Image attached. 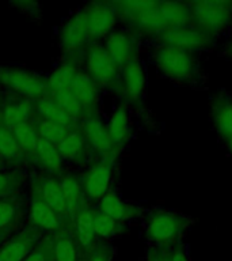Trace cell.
Listing matches in <instances>:
<instances>
[{
    "label": "cell",
    "mask_w": 232,
    "mask_h": 261,
    "mask_svg": "<svg viewBox=\"0 0 232 261\" xmlns=\"http://www.w3.org/2000/svg\"><path fill=\"white\" fill-rule=\"evenodd\" d=\"M34 116V101L19 98L14 101H7L0 105V120L2 125L14 129L15 126L32 121Z\"/></svg>",
    "instance_id": "22"
},
{
    "label": "cell",
    "mask_w": 232,
    "mask_h": 261,
    "mask_svg": "<svg viewBox=\"0 0 232 261\" xmlns=\"http://www.w3.org/2000/svg\"><path fill=\"white\" fill-rule=\"evenodd\" d=\"M151 60L162 77L177 86L194 90L208 89V75L201 67L199 55L166 44H152Z\"/></svg>",
    "instance_id": "1"
},
{
    "label": "cell",
    "mask_w": 232,
    "mask_h": 261,
    "mask_svg": "<svg viewBox=\"0 0 232 261\" xmlns=\"http://www.w3.org/2000/svg\"><path fill=\"white\" fill-rule=\"evenodd\" d=\"M91 45L89 33L85 29L84 16L81 10L76 11L69 19H67L60 30V48L72 60L73 55L80 53L83 49Z\"/></svg>",
    "instance_id": "14"
},
{
    "label": "cell",
    "mask_w": 232,
    "mask_h": 261,
    "mask_svg": "<svg viewBox=\"0 0 232 261\" xmlns=\"http://www.w3.org/2000/svg\"><path fill=\"white\" fill-rule=\"evenodd\" d=\"M42 236L44 232L34 227H27L19 231L0 246V261H24L42 240Z\"/></svg>",
    "instance_id": "15"
},
{
    "label": "cell",
    "mask_w": 232,
    "mask_h": 261,
    "mask_svg": "<svg viewBox=\"0 0 232 261\" xmlns=\"http://www.w3.org/2000/svg\"><path fill=\"white\" fill-rule=\"evenodd\" d=\"M37 120V118H36ZM69 128H65L63 125L54 124L50 121H44V120H37V132L41 139H45L53 144H59L68 132Z\"/></svg>",
    "instance_id": "36"
},
{
    "label": "cell",
    "mask_w": 232,
    "mask_h": 261,
    "mask_svg": "<svg viewBox=\"0 0 232 261\" xmlns=\"http://www.w3.org/2000/svg\"><path fill=\"white\" fill-rule=\"evenodd\" d=\"M59 103L61 109L64 110L65 113L68 114L69 117H72L75 121L81 122L84 118L90 117V114L87 113V110L83 108L80 102L77 101V98L71 93V90H61V91H56V93L48 94Z\"/></svg>",
    "instance_id": "31"
},
{
    "label": "cell",
    "mask_w": 232,
    "mask_h": 261,
    "mask_svg": "<svg viewBox=\"0 0 232 261\" xmlns=\"http://www.w3.org/2000/svg\"><path fill=\"white\" fill-rule=\"evenodd\" d=\"M60 179L63 196H64L65 208L71 222H75L76 216L80 214L85 207V195L81 185V178L73 174H64L59 177Z\"/></svg>",
    "instance_id": "21"
},
{
    "label": "cell",
    "mask_w": 232,
    "mask_h": 261,
    "mask_svg": "<svg viewBox=\"0 0 232 261\" xmlns=\"http://www.w3.org/2000/svg\"><path fill=\"white\" fill-rule=\"evenodd\" d=\"M33 187L36 188L37 192L42 197V200L52 208L53 211L59 214L63 219L68 220L69 223H72L68 218V214H67L64 196H63V189H61L59 177H54V175L50 174L40 175L36 179V182L33 184Z\"/></svg>",
    "instance_id": "20"
},
{
    "label": "cell",
    "mask_w": 232,
    "mask_h": 261,
    "mask_svg": "<svg viewBox=\"0 0 232 261\" xmlns=\"http://www.w3.org/2000/svg\"><path fill=\"white\" fill-rule=\"evenodd\" d=\"M228 37H232V32H231V34H229V36H228Z\"/></svg>",
    "instance_id": "44"
},
{
    "label": "cell",
    "mask_w": 232,
    "mask_h": 261,
    "mask_svg": "<svg viewBox=\"0 0 232 261\" xmlns=\"http://www.w3.org/2000/svg\"><path fill=\"white\" fill-rule=\"evenodd\" d=\"M0 126H2V120H0Z\"/></svg>",
    "instance_id": "45"
},
{
    "label": "cell",
    "mask_w": 232,
    "mask_h": 261,
    "mask_svg": "<svg viewBox=\"0 0 232 261\" xmlns=\"http://www.w3.org/2000/svg\"><path fill=\"white\" fill-rule=\"evenodd\" d=\"M167 261H190L187 246L185 244H178L167 250Z\"/></svg>",
    "instance_id": "39"
},
{
    "label": "cell",
    "mask_w": 232,
    "mask_h": 261,
    "mask_svg": "<svg viewBox=\"0 0 232 261\" xmlns=\"http://www.w3.org/2000/svg\"><path fill=\"white\" fill-rule=\"evenodd\" d=\"M220 56L225 57V59L232 61V37H228L225 44L221 46V49H220Z\"/></svg>",
    "instance_id": "41"
},
{
    "label": "cell",
    "mask_w": 232,
    "mask_h": 261,
    "mask_svg": "<svg viewBox=\"0 0 232 261\" xmlns=\"http://www.w3.org/2000/svg\"><path fill=\"white\" fill-rule=\"evenodd\" d=\"M191 26L220 40L232 32V0L190 2Z\"/></svg>",
    "instance_id": "4"
},
{
    "label": "cell",
    "mask_w": 232,
    "mask_h": 261,
    "mask_svg": "<svg viewBox=\"0 0 232 261\" xmlns=\"http://www.w3.org/2000/svg\"><path fill=\"white\" fill-rule=\"evenodd\" d=\"M114 256V249L107 242L99 241L94 245L91 250L85 254L84 261H111Z\"/></svg>",
    "instance_id": "38"
},
{
    "label": "cell",
    "mask_w": 232,
    "mask_h": 261,
    "mask_svg": "<svg viewBox=\"0 0 232 261\" xmlns=\"http://www.w3.org/2000/svg\"><path fill=\"white\" fill-rule=\"evenodd\" d=\"M24 261H54L53 256V234L45 236L33 249Z\"/></svg>",
    "instance_id": "37"
},
{
    "label": "cell",
    "mask_w": 232,
    "mask_h": 261,
    "mask_svg": "<svg viewBox=\"0 0 232 261\" xmlns=\"http://www.w3.org/2000/svg\"><path fill=\"white\" fill-rule=\"evenodd\" d=\"M118 155H107L94 162L81 175V185L85 199L99 201L109 192V185L113 174V167Z\"/></svg>",
    "instance_id": "10"
},
{
    "label": "cell",
    "mask_w": 232,
    "mask_h": 261,
    "mask_svg": "<svg viewBox=\"0 0 232 261\" xmlns=\"http://www.w3.org/2000/svg\"><path fill=\"white\" fill-rule=\"evenodd\" d=\"M142 41L130 33L126 29L122 30H113L105 38L103 48L109 53L114 64L122 69L128 63L138 59L140 46Z\"/></svg>",
    "instance_id": "11"
},
{
    "label": "cell",
    "mask_w": 232,
    "mask_h": 261,
    "mask_svg": "<svg viewBox=\"0 0 232 261\" xmlns=\"http://www.w3.org/2000/svg\"><path fill=\"white\" fill-rule=\"evenodd\" d=\"M0 165H2V159H0Z\"/></svg>",
    "instance_id": "46"
},
{
    "label": "cell",
    "mask_w": 232,
    "mask_h": 261,
    "mask_svg": "<svg viewBox=\"0 0 232 261\" xmlns=\"http://www.w3.org/2000/svg\"><path fill=\"white\" fill-rule=\"evenodd\" d=\"M0 86L19 98L36 101L48 95V82L38 73L16 67H0Z\"/></svg>",
    "instance_id": "6"
},
{
    "label": "cell",
    "mask_w": 232,
    "mask_h": 261,
    "mask_svg": "<svg viewBox=\"0 0 232 261\" xmlns=\"http://www.w3.org/2000/svg\"><path fill=\"white\" fill-rule=\"evenodd\" d=\"M209 117L220 142L232 140V93L220 90L209 101Z\"/></svg>",
    "instance_id": "12"
},
{
    "label": "cell",
    "mask_w": 232,
    "mask_h": 261,
    "mask_svg": "<svg viewBox=\"0 0 232 261\" xmlns=\"http://www.w3.org/2000/svg\"><path fill=\"white\" fill-rule=\"evenodd\" d=\"M94 210L95 208L85 207L73 222V237L84 256L97 244V236L94 230Z\"/></svg>",
    "instance_id": "25"
},
{
    "label": "cell",
    "mask_w": 232,
    "mask_h": 261,
    "mask_svg": "<svg viewBox=\"0 0 232 261\" xmlns=\"http://www.w3.org/2000/svg\"><path fill=\"white\" fill-rule=\"evenodd\" d=\"M54 261H80L77 245L71 228H63L53 234Z\"/></svg>",
    "instance_id": "28"
},
{
    "label": "cell",
    "mask_w": 232,
    "mask_h": 261,
    "mask_svg": "<svg viewBox=\"0 0 232 261\" xmlns=\"http://www.w3.org/2000/svg\"><path fill=\"white\" fill-rule=\"evenodd\" d=\"M36 163L48 174L57 177L63 173V158L56 144L38 138L36 150Z\"/></svg>",
    "instance_id": "27"
},
{
    "label": "cell",
    "mask_w": 232,
    "mask_h": 261,
    "mask_svg": "<svg viewBox=\"0 0 232 261\" xmlns=\"http://www.w3.org/2000/svg\"><path fill=\"white\" fill-rule=\"evenodd\" d=\"M20 207L19 201L11 197L0 200V230L10 231L12 227H15L19 222Z\"/></svg>",
    "instance_id": "34"
},
{
    "label": "cell",
    "mask_w": 232,
    "mask_h": 261,
    "mask_svg": "<svg viewBox=\"0 0 232 261\" xmlns=\"http://www.w3.org/2000/svg\"><path fill=\"white\" fill-rule=\"evenodd\" d=\"M193 224L194 218L177 210L155 207L146 210L142 214L144 234L152 248L168 250L181 244Z\"/></svg>",
    "instance_id": "2"
},
{
    "label": "cell",
    "mask_w": 232,
    "mask_h": 261,
    "mask_svg": "<svg viewBox=\"0 0 232 261\" xmlns=\"http://www.w3.org/2000/svg\"><path fill=\"white\" fill-rule=\"evenodd\" d=\"M8 232L10 231H7V230H0V246L3 245V241L6 240V237L8 236Z\"/></svg>",
    "instance_id": "42"
},
{
    "label": "cell",
    "mask_w": 232,
    "mask_h": 261,
    "mask_svg": "<svg viewBox=\"0 0 232 261\" xmlns=\"http://www.w3.org/2000/svg\"><path fill=\"white\" fill-rule=\"evenodd\" d=\"M224 147L227 148V151L229 152V155L232 156V140H229V142L225 143V144H224Z\"/></svg>",
    "instance_id": "43"
},
{
    "label": "cell",
    "mask_w": 232,
    "mask_h": 261,
    "mask_svg": "<svg viewBox=\"0 0 232 261\" xmlns=\"http://www.w3.org/2000/svg\"><path fill=\"white\" fill-rule=\"evenodd\" d=\"M151 44L172 45L187 52L201 55V53L216 50L219 46V40L208 36L207 33L201 32L193 26H186V28L164 32Z\"/></svg>",
    "instance_id": "7"
},
{
    "label": "cell",
    "mask_w": 232,
    "mask_h": 261,
    "mask_svg": "<svg viewBox=\"0 0 232 261\" xmlns=\"http://www.w3.org/2000/svg\"><path fill=\"white\" fill-rule=\"evenodd\" d=\"M57 150L60 152L61 158L77 165H84L93 152L85 140L80 124L69 128L63 140L57 144Z\"/></svg>",
    "instance_id": "18"
},
{
    "label": "cell",
    "mask_w": 232,
    "mask_h": 261,
    "mask_svg": "<svg viewBox=\"0 0 232 261\" xmlns=\"http://www.w3.org/2000/svg\"><path fill=\"white\" fill-rule=\"evenodd\" d=\"M0 159L12 163H20L26 161L23 151L16 142L11 129L0 126Z\"/></svg>",
    "instance_id": "32"
},
{
    "label": "cell",
    "mask_w": 232,
    "mask_h": 261,
    "mask_svg": "<svg viewBox=\"0 0 232 261\" xmlns=\"http://www.w3.org/2000/svg\"><path fill=\"white\" fill-rule=\"evenodd\" d=\"M69 90L77 98V101L83 105V108L87 110L90 116L98 114L97 106L98 101H99L98 86L91 81V77L84 71L79 69V72L76 73V76L69 86Z\"/></svg>",
    "instance_id": "23"
},
{
    "label": "cell",
    "mask_w": 232,
    "mask_h": 261,
    "mask_svg": "<svg viewBox=\"0 0 232 261\" xmlns=\"http://www.w3.org/2000/svg\"><path fill=\"white\" fill-rule=\"evenodd\" d=\"M12 130V134L15 136L16 142L23 151L26 161H33L36 163V150L37 142H38V132H37V120L33 118L32 121L24 122L20 125L15 126Z\"/></svg>",
    "instance_id": "29"
},
{
    "label": "cell",
    "mask_w": 232,
    "mask_h": 261,
    "mask_svg": "<svg viewBox=\"0 0 232 261\" xmlns=\"http://www.w3.org/2000/svg\"><path fill=\"white\" fill-rule=\"evenodd\" d=\"M87 33L91 44H97L102 38H106L114 30L118 22L117 12L113 2H97L87 4L81 8Z\"/></svg>",
    "instance_id": "9"
},
{
    "label": "cell",
    "mask_w": 232,
    "mask_h": 261,
    "mask_svg": "<svg viewBox=\"0 0 232 261\" xmlns=\"http://www.w3.org/2000/svg\"><path fill=\"white\" fill-rule=\"evenodd\" d=\"M99 210L105 212L106 215L113 218L115 222L126 224L128 222L141 218L146 208L140 207L136 203H129L122 200L120 196L113 191H109L101 200H99Z\"/></svg>",
    "instance_id": "17"
},
{
    "label": "cell",
    "mask_w": 232,
    "mask_h": 261,
    "mask_svg": "<svg viewBox=\"0 0 232 261\" xmlns=\"http://www.w3.org/2000/svg\"><path fill=\"white\" fill-rule=\"evenodd\" d=\"M28 218L32 222V227L37 228L42 232L60 231L63 228H72L73 224L68 220L63 219L59 214L53 211L48 204L45 203L40 193L34 187H32V201H30V212Z\"/></svg>",
    "instance_id": "13"
},
{
    "label": "cell",
    "mask_w": 232,
    "mask_h": 261,
    "mask_svg": "<svg viewBox=\"0 0 232 261\" xmlns=\"http://www.w3.org/2000/svg\"><path fill=\"white\" fill-rule=\"evenodd\" d=\"M126 228V224L118 223L113 218L106 215L105 212H102L99 208L94 210V230H95V236L97 238L103 240H109L122 232Z\"/></svg>",
    "instance_id": "33"
},
{
    "label": "cell",
    "mask_w": 232,
    "mask_h": 261,
    "mask_svg": "<svg viewBox=\"0 0 232 261\" xmlns=\"http://www.w3.org/2000/svg\"><path fill=\"white\" fill-rule=\"evenodd\" d=\"M77 72H79V68L73 60H65L64 63H61L46 79L49 94L69 89Z\"/></svg>",
    "instance_id": "30"
},
{
    "label": "cell",
    "mask_w": 232,
    "mask_h": 261,
    "mask_svg": "<svg viewBox=\"0 0 232 261\" xmlns=\"http://www.w3.org/2000/svg\"><path fill=\"white\" fill-rule=\"evenodd\" d=\"M23 179L24 175L20 171H0V200L15 195Z\"/></svg>",
    "instance_id": "35"
},
{
    "label": "cell",
    "mask_w": 232,
    "mask_h": 261,
    "mask_svg": "<svg viewBox=\"0 0 232 261\" xmlns=\"http://www.w3.org/2000/svg\"><path fill=\"white\" fill-rule=\"evenodd\" d=\"M118 20L126 30L141 41L154 42L166 32V24L160 12V2L156 0H124L113 2Z\"/></svg>",
    "instance_id": "3"
},
{
    "label": "cell",
    "mask_w": 232,
    "mask_h": 261,
    "mask_svg": "<svg viewBox=\"0 0 232 261\" xmlns=\"http://www.w3.org/2000/svg\"><path fill=\"white\" fill-rule=\"evenodd\" d=\"M146 261H167V250L151 246V249L147 253Z\"/></svg>",
    "instance_id": "40"
},
{
    "label": "cell",
    "mask_w": 232,
    "mask_h": 261,
    "mask_svg": "<svg viewBox=\"0 0 232 261\" xmlns=\"http://www.w3.org/2000/svg\"><path fill=\"white\" fill-rule=\"evenodd\" d=\"M110 142L114 151L121 154L132 139V124H130V109L125 103L117 106L106 124Z\"/></svg>",
    "instance_id": "19"
},
{
    "label": "cell",
    "mask_w": 232,
    "mask_h": 261,
    "mask_svg": "<svg viewBox=\"0 0 232 261\" xmlns=\"http://www.w3.org/2000/svg\"><path fill=\"white\" fill-rule=\"evenodd\" d=\"M160 12L166 32L191 26L190 2H160Z\"/></svg>",
    "instance_id": "26"
},
{
    "label": "cell",
    "mask_w": 232,
    "mask_h": 261,
    "mask_svg": "<svg viewBox=\"0 0 232 261\" xmlns=\"http://www.w3.org/2000/svg\"><path fill=\"white\" fill-rule=\"evenodd\" d=\"M147 90L146 67L140 60L130 61L121 69V98L128 108L142 110Z\"/></svg>",
    "instance_id": "8"
},
{
    "label": "cell",
    "mask_w": 232,
    "mask_h": 261,
    "mask_svg": "<svg viewBox=\"0 0 232 261\" xmlns=\"http://www.w3.org/2000/svg\"><path fill=\"white\" fill-rule=\"evenodd\" d=\"M98 87L121 94V69L114 64L103 45L91 44L85 49V71Z\"/></svg>",
    "instance_id": "5"
},
{
    "label": "cell",
    "mask_w": 232,
    "mask_h": 261,
    "mask_svg": "<svg viewBox=\"0 0 232 261\" xmlns=\"http://www.w3.org/2000/svg\"><path fill=\"white\" fill-rule=\"evenodd\" d=\"M80 128L93 154H98L101 158L113 154L120 155L114 151L111 142H110L107 126L98 114H93V116L84 118L80 122Z\"/></svg>",
    "instance_id": "16"
},
{
    "label": "cell",
    "mask_w": 232,
    "mask_h": 261,
    "mask_svg": "<svg viewBox=\"0 0 232 261\" xmlns=\"http://www.w3.org/2000/svg\"><path fill=\"white\" fill-rule=\"evenodd\" d=\"M34 116L37 120L54 122V124L63 125L65 128H73L80 124V122L75 121L72 117H69L50 95H45V97L38 98L34 101Z\"/></svg>",
    "instance_id": "24"
}]
</instances>
